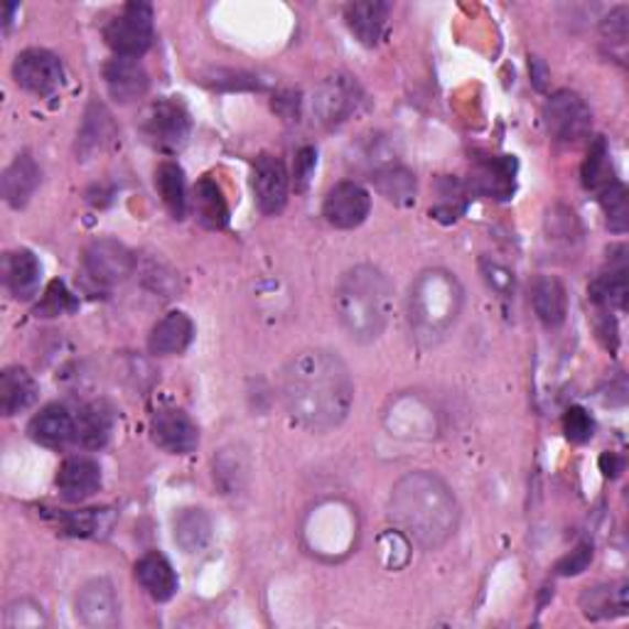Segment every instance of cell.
Wrapping results in <instances>:
<instances>
[{"label":"cell","instance_id":"cell-6","mask_svg":"<svg viewBox=\"0 0 629 629\" xmlns=\"http://www.w3.org/2000/svg\"><path fill=\"white\" fill-rule=\"evenodd\" d=\"M192 131L189 111L183 101L160 99L143 116V135L160 151H180Z\"/></svg>","mask_w":629,"mask_h":629},{"label":"cell","instance_id":"cell-44","mask_svg":"<svg viewBox=\"0 0 629 629\" xmlns=\"http://www.w3.org/2000/svg\"><path fill=\"white\" fill-rule=\"evenodd\" d=\"M529 72H531V82H534V87H536L539 91H546L549 79H551V69H549V64L543 62L541 57H531V62H529Z\"/></svg>","mask_w":629,"mask_h":629},{"label":"cell","instance_id":"cell-13","mask_svg":"<svg viewBox=\"0 0 629 629\" xmlns=\"http://www.w3.org/2000/svg\"><path fill=\"white\" fill-rule=\"evenodd\" d=\"M288 189H291V180H288L285 165L273 155H259L253 163V195L256 205L263 215H279L288 202Z\"/></svg>","mask_w":629,"mask_h":629},{"label":"cell","instance_id":"cell-38","mask_svg":"<svg viewBox=\"0 0 629 629\" xmlns=\"http://www.w3.org/2000/svg\"><path fill=\"white\" fill-rule=\"evenodd\" d=\"M546 231H549V239L566 241V243L581 239V234H583L578 217H575V212L568 207H553L549 212Z\"/></svg>","mask_w":629,"mask_h":629},{"label":"cell","instance_id":"cell-30","mask_svg":"<svg viewBox=\"0 0 629 629\" xmlns=\"http://www.w3.org/2000/svg\"><path fill=\"white\" fill-rule=\"evenodd\" d=\"M212 539V519L205 509H183L175 517V543L185 553H199Z\"/></svg>","mask_w":629,"mask_h":629},{"label":"cell","instance_id":"cell-22","mask_svg":"<svg viewBox=\"0 0 629 629\" xmlns=\"http://www.w3.org/2000/svg\"><path fill=\"white\" fill-rule=\"evenodd\" d=\"M3 271H6L8 291L13 293V297H18V301H30V297L37 295L42 281V265L35 253L28 249L8 253Z\"/></svg>","mask_w":629,"mask_h":629},{"label":"cell","instance_id":"cell-5","mask_svg":"<svg viewBox=\"0 0 629 629\" xmlns=\"http://www.w3.org/2000/svg\"><path fill=\"white\" fill-rule=\"evenodd\" d=\"M104 40L116 57L138 59L153 45V8L148 3H126L104 28Z\"/></svg>","mask_w":629,"mask_h":629},{"label":"cell","instance_id":"cell-25","mask_svg":"<svg viewBox=\"0 0 629 629\" xmlns=\"http://www.w3.org/2000/svg\"><path fill=\"white\" fill-rule=\"evenodd\" d=\"M40 185V167L30 155H18L3 173V197L10 207L23 209Z\"/></svg>","mask_w":629,"mask_h":629},{"label":"cell","instance_id":"cell-40","mask_svg":"<svg viewBox=\"0 0 629 629\" xmlns=\"http://www.w3.org/2000/svg\"><path fill=\"white\" fill-rule=\"evenodd\" d=\"M563 431H566V438L575 445H583L593 438L595 423L590 419V413L581 406H571L563 415Z\"/></svg>","mask_w":629,"mask_h":629},{"label":"cell","instance_id":"cell-12","mask_svg":"<svg viewBox=\"0 0 629 629\" xmlns=\"http://www.w3.org/2000/svg\"><path fill=\"white\" fill-rule=\"evenodd\" d=\"M77 615L84 625L94 629H109L119 625L121 607L111 581L94 578L84 583L77 595Z\"/></svg>","mask_w":629,"mask_h":629},{"label":"cell","instance_id":"cell-35","mask_svg":"<svg viewBox=\"0 0 629 629\" xmlns=\"http://www.w3.org/2000/svg\"><path fill=\"white\" fill-rule=\"evenodd\" d=\"M59 524L64 534L69 536H99L101 531L111 527V511L109 509H82L69 511V514H59Z\"/></svg>","mask_w":629,"mask_h":629},{"label":"cell","instance_id":"cell-10","mask_svg":"<svg viewBox=\"0 0 629 629\" xmlns=\"http://www.w3.org/2000/svg\"><path fill=\"white\" fill-rule=\"evenodd\" d=\"M13 77L20 89L35 96H50L62 87L64 69L57 55L47 50H25L20 52L13 64Z\"/></svg>","mask_w":629,"mask_h":629},{"label":"cell","instance_id":"cell-9","mask_svg":"<svg viewBox=\"0 0 629 629\" xmlns=\"http://www.w3.org/2000/svg\"><path fill=\"white\" fill-rule=\"evenodd\" d=\"M361 99H365V94H361V87L349 74H335V77H327L317 87L313 111L319 123L335 128L349 121L351 113H357Z\"/></svg>","mask_w":629,"mask_h":629},{"label":"cell","instance_id":"cell-33","mask_svg":"<svg viewBox=\"0 0 629 629\" xmlns=\"http://www.w3.org/2000/svg\"><path fill=\"white\" fill-rule=\"evenodd\" d=\"M627 265L625 261L617 265L615 271L595 279L593 285L588 288V295L595 305L600 307H625L627 305Z\"/></svg>","mask_w":629,"mask_h":629},{"label":"cell","instance_id":"cell-7","mask_svg":"<svg viewBox=\"0 0 629 629\" xmlns=\"http://www.w3.org/2000/svg\"><path fill=\"white\" fill-rule=\"evenodd\" d=\"M543 123L563 143H575L590 133L593 113L575 91H556L543 106Z\"/></svg>","mask_w":629,"mask_h":629},{"label":"cell","instance_id":"cell-26","mask_svg":"<svg viewBox=\"0 0 629 629\" xmlns=\"http://www.w3.org/2000/svg\"><path fill=\"white\" fill-rule=\"evenodd\" d=\"M113 423V411L106 403H89L77 415V435H74V441L82 447H87V451H99V447L109 443Z\"/></svg>","mask_w":629,"mask_h":629},{"label":"cell","instance_id":"cell-31","mask_svg":"<svg viewBox=\"0 0 629 629\" xmlns=\"http://www.w3.org/2000/svg\"><path fill=\"white\" fill-rule=\"evenodd\" d=\"M155 187L160 192L165 209L173 219H185L187 215V185L183 167L175 163H163L155 170Z\"/></svg>","mask_w":629,"mask_h":629},{"label":"cell","instance_id":"cell-42","mask_svg":"<svg viewBox=\"0 0 629 629\" xmlns=\"http://www.w3.org/2000/svg\"><path fill=\"white\" fill-rule=\"evenodd\" d=\"M603 35L617 42V45H625L629 35V10L625 6L615 8L612 13L603 20Z\"/></svg>","mask_w":629,"mask_h":629},{"label":"cell","instance_id":"cell-21","mask_svg":"<svg viewBox=\"0 0 629 629\" xmlns=\"http://www.w3.org/2000/svg\"><path fill=\"white\" fill-rule=\"evenodd\" d=\"M192 337H195V325H192V319L185 313L173 311L163 319H158V325L151 329L148 349L158 357L180 355V351H185L189 347Z\"/></svg>","mask_w":629,"mask_h":629},{"label":"cell","instance_id":"cell-3","mask_svg":"<svg viewBox=\"0 0 629 629\" xmlns=\"http://www.w3.org/2000/svg\"><path fill=\"white\" fill-rule=\"evenodd\" d=\"M393 285L377 265L359 263L339 279L335 293L337 319L355 343H375L389 325Z\"/></svg>","mask_w":629,"mask_h":629},{"label":"cell","instance_id":"cell-19","mask_svg":"<svg viewBox=\"0 0 629 629\" xmlns=\"http://www.w3.org/2000/svg\"><path fill=\"white\" fill-rule=\"evenodd\" d=\"M531 305H534L536 317L549 329L561 327L568 315L566 285L558 279H553V275H539V279L531 283Z\"/></svg>","mask_w":629,"mask_h":629},{"label":"cell","instance_id":"cell-23","mask_svg":"<svg viewBox=\"0 0 629 629\" xmlns=\"http://www.w3.org/2000/svg\"><path fill=\"white\" fill-rule=\"evenodd\" d=\"M135 578L155 603H167L177 593V575L163 553H145L135 563Z\"/></svg>","mask_w":629,"mask_h":629},{"label":"cell","instance_id":"cell-29","mask_svg":"<svg viewBox=\"0 0 629 629\" xmlns=\"http://www.w3.org/2000/svg\"><path fill=\"white\" fill-rule=\"evenodd\" d=\"M583 612L593 620H607V617L627 615V583L598 585L583 593L581 598Z\"/></svg>","mask_w":629,"mask_h":629},{"label":"cell","instance_id":"cell-32","mask_svg":"<svg viewBox=\"0 0 629 629\" xmlns=\"http://www.w3.org/2000/svg\"><path fill=\"white\" fill-rule=\"evenodd\" d=\"M113 138V121H111V113L104 109L99 101H94L89 106L87 116H84V126L79 131V153L87 158L94 155L96 151H101V148L109 143Z\"/></svg>","mask_w":629,"mask_h":629},{"label":"cell","instance_id":"cell-1","mask_svg":"<svg viewBox=\"0 0 629 629\" xmlns=\"http://www.w3.org/2000/svg\"><path fill=\"white\" fill-rule=\"evenodd\" d=\"M281 401L293 421L311 431H333L351 411L355 383L343 359L327 349H305L281 371Z\"/></svg>","mask_w":629,"mask_h":629},{"label":"cell","instance_id":"cell-45","mask_svg":"<svg viewBox=\"0 0 629 629\" xmlns=\"http://www.w3.org/2000/svg\"><path fill=\"white\" fill-rule=\"evenodd\" d=\"M600 470L605 473V477H617L625 470V460H622L620 455H615V453H603Z\"/></svg>","mask_w":629,"mask_h":629},{"label":"cell","instance_id":"cell-28","mask_svg":"<svg viewBox=\"0 0 629 629\" xmlns=\"http://www.w3.org/2000/svg\"><path fill=\"white\" fill-rule=\"evenodd\" d=\"M195 209L202 227L224 229L229 224V205L221 187L212 177H202L195 189Z\"/></svg>","mask_w":629,"mask_h":629},{"label":"cell","instance_id":"cell-2","mask_svg":"<svg viewBox=\"0 0 629 629\" xmlns=\"http://www.w3.org/2000/svg\"><path fill=\"white\" fill-rule=\"evenodd\" d=\"M389 517L403 536L435 551L453 539L460 524V507L438 475L409 473L393 487Z\"/></svg>","mask_w":629,"mask_h":629},{"label":"cell","instance_id":"cell-18","mask_svg":"<svg viewBox=\"0 0 629 629\" xmlns=\"http://www.w3.org/2000/svg\"><path fill=\"white\" fill-rule=\"evenodd\" d=\"M514 177H517V160L502 155L489 158L485 163L475 167L470 177V187L479 195L495 197V199H509L514 195Z\"/></svg>","mask_w":629,"mask_h":629},{"label":"cell","instance_id":"cell-4","mask_svg":"<svg viewBox=\"0 0 629 629\" xmlns=\"http://www.w3.org/2000/svg\"><path fill=\"white\" fill-rule=\"evenodd\" d=\"M463 311V285L453 273L433 269L411 285L409 325L423 347L438 345L455 327Z\"/></svg>","mask_w":629,"mask_h":629},{"label":"cell","instance_id":"cell-16","mask_svg":"<svg viewBox=\"0 0 629 629\" xmlns=\"http://www.w3.org/2000/svg\"><path fill=\"white\" fill-rule=\"evenodd\" d=\"M57 487L67 502H84L101 487V467L91 457H69L57 473Z\"/></svg>","mask_w":629,"mask_h":629},{"label":"cell","instance_id":"cell-34","mask_svg":"<svg viewBox=\"0 0 629 629\" xmlns=\"http://www.w3.org/2000/svg\"><path fill=\"white\" fill-rule=\"evenodd\" d=\"M615 183L610 167V151H607L605 138H595L588 158L583 163V185L595 192H603L607 185Z\"/></svg>","mask_w":629,"mask_h":629},{"label":"cell","instance_id":"cell-8","mask_svg":"<svg viewBox=\"0 0 629 629\" xmlns=\"http://www.w3.org/2000/svg\"><path fill=\"white\" fill-rule=\"evenodd\" d=\"M138 265L135 253L116 239H96L84 251V271L96 285L111 288L133 275Z\"/></svg>","mask_w":629,"mask_h":629},{"label":"cell","instance_id":"cell-41","mask_svg":"<svg viewBox=\"0 0 629 629\" xmlns=\"http://www.w3.org/2000/svg\"><path fill=\"white\" fill-rule=\"evenodd\" d=\"M590 563H593V546L590 543H581L578 549L571 551L566 558H561L556 563V573L571 578V575H581L583 571H588Z\"/></svg>","mask_w":629,"mask_h":629},{"label":"cell","instance_id":"cell-15","mask_svg":"<svg viewBox=\"0 0 629 629\" xmlns=\"http://www.w3.org/2000/svg\"><path fill=\"white\" fill-rule=\"evenodd\" d=\"M104 82L106 89H109V94L119 104H131L143 99L148 87H151V77H148L145 67L131 57H116L111 62H106Z\"/></svg>","mask_w":629,"mask_h":629},{"label":"cell","instance_id":"cell-24","mask_svg":"<svg viewBox=\"0 0 629 629\" xmlns=\"http://www.w3.org/2000/svg\"><path fill=\"white\" fill-rule=\"evenodd\" d=\"M40 387L23 367H8L0 375V411L3 415H18L37 401Z\"/></svg>","mask_w":629,"mask_h":629},{"label":"cell","instance_id":"cell-17","mask_svg":"<svg viewBox=\"0 0 629 629\" xmlns=\"http://www.w3.org/2000/svg\"><path fill=\"white\" fill-rule=\"evenodd\" d=\"M28 433L32 441L45 447H64L77 435V415H72L69 409L59 403H50L30 421Z\"/></svg>","mask_w":629,"mask_h":629},{"label":"cell","instance_id":"cell-27","mask_svg":"<svg viewBox=\"0 0 629 629\" xmlns=\"http://www.w3.org/2000/svg\"><path fill=\"white\" fill-rule=\"evenodd\" d=\"M375 187L381 197H387L389 202L399 207H411L415 202V192H419V185H415V177L409 167L397 165V163H387L375 170Z\"/></svg>","mask_w":629,"mask_h":629},{"label":"cell","instance_id":"cell-11","mask_svg":"<svg viewBox=\"0 0 629 629\" xmlns=\"http://www.w3.org/2000/svg\"><path fill=\"white\" fill-rule=\"evenodd\" d=\"M369 212V192L357 183H349V180L329 189L323 205V215L327 224H333L335 229H357L359 224L367 221Z\"/></svg>","mask_w":629,"mask_h":629},{"label":"cell","instance_id":"cell-43","mask_svg":"<svg viewBox=\"0 0 629 629\" xmlns=\"http://www.w3.org/2000/svg\"><path fill=\"white\" fill-rule=\"evenodd\" d=\"M317 165V153L315 148H303L301 153L295 158V187L305 189L307 183H311V175L315 173Z\"/></svg>","mask_w":629,"mask_h":629},{"label":"cell","instance_id":"cell-36","mask_svg":"<svg viewBox=\"0 0 629 629\" xmlns=\"http://www.w3.org/2000/svg\"><path fill=\"white\" fill-rule=\"evenodd\" d=\"M600 205L605 209L607 227L615 234H625L629 227V195L620 180H615L612 185H607L600 192Z\"/></svg>","mask_w":629,"mask_h":629},{"label":"cell","instance_id":"cell-37","mask_svg":"<svg viewBox=\"0 0 629 629\" xmlns=\"http://www.w3.org/2000/svg\"><path fill=\"white\" fill-rule=\"evenodd\" d=\"M79 307L77 297L69 293V288L64 285L62 281H52L47 285L45 295H42V301L35 307V315L37 317H59L64 313H74Z\"/></svg>","mask_w":629,"mask_h":629},{"label":"cell","instance_id":"cell-14","mask_svg":"<svg viewBox=\"0 0 629 629\" xmlns=\"http://www.w3.org/2000/svg\"><path fill=\"white\" fill-rule=\"evenodd\" d=\"M151 433L158 447L170 455H189L199 445V431L185 411L167 409L153 415Z\"/></svg>","mask_w":629,"mask_h":629},{"label":"cell","instance_id":"cell-39","mask_svg":"<svg viewBox=\"0 0 629 629\" xmlns=\"http://www.w3.org/2000/svg\"><path fill=\"white\" fill-rule=\"evenodd\" d=\"M479 269H482L487 285L492 288L499 297H514V273H511L507 265L485 256V259L479 261Z\"/></svg>","mask_w":629,"mask_h":629},{"label":"cell","instance_id":"cell-20","mask_svg":"<svg viewBox=\"0 0 629 629\" xmlns=\"http://www.w3.org/2000/svg\"><path fill=\"white\" fill-rule=\"evenodd\" d=\"M391 13L389 3H381V0H361V3H349L345 8V20L361 45L375 47L383 35V28H387V20Z\"/></svg>","mask_w":629,"mask_h":629}]
</instances>
